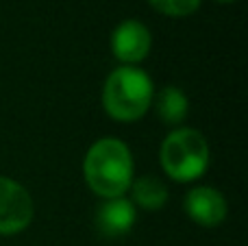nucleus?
Segmentation results:
<instances>
[{"label": "nucleus", "instance_id": "obj_11", "mask_svg": "<svg viewBox=\"0 0 248 246\" xmlns=\"http://www.w3.org/2000/svg\"><path fill=\"white\" fill-rule=\"evenodd\" d=\"M216 2H220V4H231V2H237V0H216Z\"/></svg>", "mask_w": 248, "mask_h": 246}, {"label": "nucleus", "instance_id": "obj_5", "mask_svg": "<svg viewBox=\"0 0 248 246\" xmlns=\"http://www.w3.org/2000/svg\"><path fill=\"white\" fill-rule=\"evenodd\" d=\"M153 35L140 20H122L111 33V52L122 65H137L150 55Z\"/></svg>", "mask_w": 248, "mask_h": 246}, {"label": "nucleus", "instance_id": "obj_7", "mask_svg": "<svg viewBox=\"0 0 248 246\" xmlns=\"http://www.w3.org/2000/svg\"><path fill=\"white\" fill-rule=\"evenodd\" d=\"M137 220V207L126 196L118 199H105L96 212V229L105 238H122L131 233Z\"/></svg>", "mask_w": 248, "mask_h": 246}, {"label": "nucleus", "instance_id": "obj_3", "mask_svg": "<svg viewBox=\"0 0 248 246\" xmlns=\"http://www.w3.org/2000/svg\"><path fill=\"white\" fill-rule=\"evenodd\" d=\"M161 168L172 181L192 183L207 172L211 151L207 138L196 129L179 126L170 131L159 148Z\"/></svg>", "mask_w": 248, "mask_h": 246}, {"label": "nucleus", "instance_id": "obj_4", "mask_svg": "<svg viewBox=\"0 0 248 246\" xmlns=\"http://www.w3.org/2000/svg\"><path fill=\"white\" fill-rule=\"evenodd\" d=\"M35 205L29 190L16 179L0 177V235H17L33 222Z\"/></svg>", "mask_w": 248, "mask_h": 246}, {"label": "nucleus", "instance_id": "obj_1", "mask_svg": "<svg viewBox=\"0 0 248 246\" xmlns=\"http://www.w3.org/2000/svg\"><path fill=\"white\" fill-rule=\"evenodd\" d=\"M135 174L131 148L118 138H100L85 153L83 177L100 199H118L128 192Z\"/></svg>", "mask_w": 248, "mask_h": 246}, {"label": "nucleus", "instance_id": "obj_6", "mask_svg": "<svg viewBox=\"0 0 248 246\" xmlns=\"http://www.w3.org/2000/svg\"><path fill=\"white\" fill-rule=\"evenodd\" d=\"M185 214L189 220L196 225L205 227V229H214V227L222 225L227 220L229 205L222 192L216 190L211 185H196L185 194Z\"/></svg>", "mask_w": 248, "mask_h": 246}, {"label": "nucleus", "instance_id": "obj_10", "mask_svg": "<svg viewBox=\"0 0 248 246\" xmlns=\"http://www.w3.org/2000/svg\"><path fill=\"white\" fill-rule=\"evenodd\" d=\"M202 0H148V4L168 17H187L198 11Z\"/></svg>", "mask_w": 248, "mask_h": 246}, {"label": "nucleus", "instance_id": "obj_8", "mask_svg": "<svg viewBox=\"0 0 248 246\" xmlns=\"http://www.w3.org/2000/svg\"><path fill=\"white\" fill-rule=\"evenodd\" d=\"M153 107L157 118L168 126L179 129L189 113V98L181 87L166 85L153 96Z\"/></svg>", "mask_w": 248, "mask_h": 246}, {"label": "nucleus", "instance_id": "obj_9", "mask_svg": "<svg viewBox=\"0 0 248 246\" xmlns=\"http://www.w3.org/2000/svg\"><path fill=\"white\" fill-rule=\"evenodd\" d=\"M128 192H131V203L135 207L144 209V212H159V209H163L168 203V196H170L166 183L161 179L153 177V174H144V177L133 179Z\"/></svg>", "mask_w": 248, "mask_h": 246}, {"label": "nucleus", "instance_id": "obj_2", "mask_svg": "<svg viewBox=\"0 0 248 246\" xmlns=\"http://www.w3.org/2000/svg\"><path fill=\"white\" fill-rule=\"evenodd\" d=\"M153 78L137 65L111 70L103 85V109L116 122H137L153 107Z\"/></svg>", "mask_w": 248, "mask_h": 246}]
</instances>
